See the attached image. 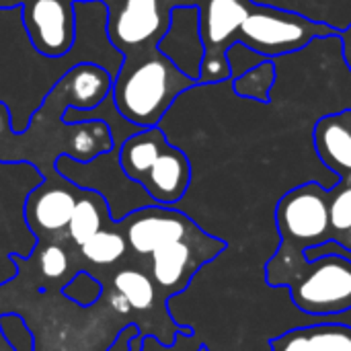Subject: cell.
<instances>
[{"label":"cell","mask_w":351,"mask_h":351,"mask_svg":"<svg viewBox=\"0 0 351 351\" xmlns=\"http://www.w3.org/2000/svg\"><path fill=\"white\" fill-rule=\"evenodd\" d=\"M119 162L154 204L173 206L189 189L191 162L181 148L171 144L160 125L142 128L125 138L119 146Z\"/></svg>","instance_id":"277c9868"},{"label":"cell","mask_w":351,"mask_h":351,"mask_svg":"<svg viewBox=\"0 0 351 351\" xmlns=\"http://www.w3.org/2000/svg\"><path fill=\"white\" fill-rule=\"evenodd\" d=\"M103 208H105V199L97 191L80 189L76 208L68 222V232L78 247H82L90 237H95L101 230Z\"/></svg>","instance_id":"2e32d148"},{"label":"cell","mask_w":351,"mask_h":351,"mask_svg":"<svg viewBox=\"0 0 351 351\" xmlns=\"http://www.w3.org/2000/svg\"><path fill=\"white\" fill-rule=\"evenodd\" d=\"M335 35H339V31L327 23L306 19L292 10L253 2L234 33V43L239 41L263 58H278L304 49L315 39Z\"/></svg>","instance_id":"5b68a950"},{"label":"cell","mask_w":351,"mask_h":351,"mask_svg":"<svg viewBox=\"0 0 351 351\" xmlns=\"http://www.w3.org/2000/svg\"><path fill=\"white\" fill-rule=\"evenodd\" d=\"M80 249L88 261H93L97 265H109V263H115L117 259L123 257V253L128 249V241L119 232L101 228Z\"/></svg>","instance_id":"ffe728a7"},{"label":"cell","mask_w":351,"mask_h":351,"mask_svg":"<svg viewBox=\"0 0 351 351\" xmlns=\"http://www.w3.org/2000/svg\"><path fill=\"white\" fill-rule=\"evenodd\" d=\"M113 88L111 74L93 62L74 64L49 90L66 109H93L99 107Z\"/></svg>","instance_id":"4fadbf2b"},{"label":"cell","mask_w":351,"mask_h":351,"mask_svg":"<svg viewBox=\"0 0 351 351\" xmlns=\"http://www.w3.org/2000/svg\"><path fill=\"white\" fill-rule=\"evenodd\" d=\"M39 267H41V274L49 280L62 278L66 267H68V257H66L64 249L58 245L45 247L41 257H39Z\"/></svg>","instance_id":"44dd1931"},{"label":"cell","mask_w":351,"mask_h":351,"mask_svg":"<svg viewBox=\"0 0 351 351\" xmlns=\"http://www.w3.org/2000/svg\"><path fill=\"white\" fill-rule=\"evenodd\" d=\"M0 4H2V8L4 6H16V4H23V0H0Z\"/></svg>","instance_id":"d4e9b609"},{"label":"cell","mask_w":351,"mask_h":351,"mask_svg":"<svg viewBox=\"0 0 351 351\" xmlns=\"http://www.w3.org/2000/svg\"><path fill=\"white\" fill-rule=\"evenodd\" d=\"M160 2L167 10H171L175 6H199L204 0H160Z\"/></svg>","instance_id":"cb8c5ba5"},{"label":"cell","mask_w":351,"mask_h":351,"mask_svg":"<svg viewBox=\"0 0 351 351\" xmlns=\"http://www.w3.org/2000/svg\"><path fill=\"white\" fill-rule=\"evenodd\" d=\"M74 2H76V0H74ZM103 2H105V4H107V2H109V0H103Z\"/></svg>","instance_id":"4316f807"},{"label":"cell","mask_w":351,"mask_h":351,"mask_svg":"<svg viewBox=\"0 0 351 351\" xmlns=\"http://www.w3.org/2000/svg\"><path fill=\"white\" fill-rule=\"evenodd\" d=\"M197 80L185 76L156 45L142 47L123 56V64L113 78L111 97L117 111L134 125H160L173 103Z\"/></svg>","instance_id":"7a4b0ae2"},{"label":"cell","mask_w":351,"mask_h":351,"mask_svg":"<svg viewBox=\"0 0 351 351\" xmlns=\"http://www.w3.org/2000/svg\"><path fill=\"white\" fill-rule=\"evenodd\" d=\"M339 39H341V49H343V60H346V66H348V70L351 72V23L343 29V31H339V35H337Z\"/></svg>","instance_id":"7402d4cb"},{"label":"cell","mask_w":351,"mask_h":351,"mask_svg":"<svg viewBox=\"0 0 351 351\" xmlns=\"http://www.w3.org/2000/svg\"><path fill=\"white\" fill-rule=\"evenodd\" d=\"M197 351H210V350H208V348H199V350H197Z\"/></svg>","instance_id":"484cf974"},{"label":"cell","mask_w":351,"mask_h":351,"mask_svg":"<svg viewBox=\"0 0 351 351\" xmlns=\"http://www.w3.org/2000/svg\"><path fill=\"white\" fill-rule=\"evenodd\" d=\"M290 298L302 313L331 317L351 308V259L327 253L304 261L288 280Z\"/></svg>","instance_id":"8992f818"},{"label":"cell","mask_w":351,"mask_h":351,"mask_svg":"<svg viewBox=\"0 0 351 351\" xmlns=\"http://www.w3.org/2000/svg\"><path fill=\"white\" fill-rule=\"evenodd\" d=\"M274 80H276L274 62H271V58H265L263 62H259L257 66H253L245 74L237 76L232 80V88L241 97L255 99L259 103H267L269 101V90L274 86Z\"/></svg>","instance_id":"ac0fdd59"},{"label":"cell","mask_w":351,"mask_h":351,"mask_svg":"<svg viewBox=\"0 0 351 351\" xmlns=\"http://www.w3.org/2000/svg\"><path fill=\"white\" fill-rule=\"evenodd\" d=\"M199 228L181 212L167 206H152L138 212L136 218L128 224L125 241L140 255H152L156 249L189 239L197 234Z\"/></svg>","instance_id":"30bf717a"},{"label":"cell","mask_w":351,"mask_h":351,"mask_svg":"<svg viewBox=\"0 0 351 351\" xmlns=\"http://www.w3.org/2000/svg\"><path fill=\"white\" fill-rule=\"evenodd\" d=\"M313 140L321 162L339 181L351 183V109L323 115L315 123Z\"/></svg>","instance_id":"5bb4252c"},{"label":"cell","mask_w":351,"mask_h":351,"mask_svg":"<svg viewBox=\"0 0 351 351\" xmlns=\"http://www.w3.org/2000/svg\"><path fill=\"white\" fill-rule=\"evenodd\" d=\"M107 10V37L123 56L156 45L171 21V10L160 0H115Z\"/></svg>","instance_id":"ba28073f"},{"label":"cell","mask_w":351,"mask_h":351,"mask_svg":"<svg viewBox=\"0 0 351 351\" xmlns=\"http://www.w3.org/2000/svg\"><path fill=\"white\" fill-rule=\"evenodd\" d=\"M115 290L125 296L134 311H150L156 300V288L148 276L134 269H123L115 276Z\"/></svg>","instance_id":"d6986e66"},{"label":"cell","mask_w":351,"mask_h":351,"mask_svg":"<svg viewBox=\"0 0 351 351\" xmlns=\"http://www.w3.org/2000/svg\"><path fill=\"white\" fill-rule=\"evenodd\" d=\"M255 0H204L199 4V33L204 41V62L197 84L230 80L226 49L234 43V33Z\"/></svg>","instance_id":"52a82bcc"},{"label":"cell","mask_w":351,"mask_h":351,"mask_svg":"<svg viewBox=\"0 0 351 351\" xmlns=\"http://www.w3.org/2000/svg\"><path fill=\"white\" fill-rule=\"evenodd\" d=\"M21 10L25 31L39 53L60 58L74 47V0H23Z\"/></svg>","instance_id":"9c48e42d"},{"label":"cell","mask_w":351,"mask_h":351,"mask_svg":"<svg viewBox=\"0 0 351 351\" xmlns=\"http://www.w3.org/2000/svg\"><path fill=\"white\" fill-rule=\"evenodd\" d=\"M329 193V226L331 243L351 255V183L337 181Z\"/></svg>","instance_id":"e0dca14e"},{"label":"cell","mask_w":351,"mask_h":351,"mask_svg":"<svg viewBox=\"0 0 351 351\" xmlns=\"http://www.w3.org/2000/svg\"><path fill=\"white\" fill-rule=\"evenodd\" d=\"M76 41L60 58L39 53L23 25L21 4L0 8V103L10 113L14 134H23L53 84L78 62L103 66L117 76L123 53L107 37V4L103 0H76Z\"/></svg>","instance_id":"6da1fadb"},{"label":"cell","mask_w":351,"mask_h":351,"mask_svg":"<svg viewBox=\"0 0 351 351\" xmlns=\"http://www.w3.org/2000/svg\"><path fill=\"white\" fill-rule=\"evenodd\" d=\"M267 343L271 351H351V327L343 323L296 327Z\"/></svg>","instance_id":"9a60e30c"},{"label":"cell","mask_w":351,"mask_h":351,"mask_svg":"<svg viewBox=\"0 0 351 351\" xmlns=\"http://www.w3.org/2000/svg\"><path fill=\"white\" fill-rule=\"evenodd\" d=\"M156 49L165 58H169L185 76L199 80L206 53L199 33V6L171 8L169 29L158 39Z\"/></svg>","instance_id":"8fae6325"},{"label":"cell","mask_w":351,"mask_h":351,"mask_svg":"<svg viewBox=\"0 0 351 351\" xmlns=\"http://www.w3.org/2000/svg\"><path fill=\"white\" fill-rule=\"evenodd\" d=\"M0 8H2V4H0Z\"/></svg>","instance_id":"83f0119b"},{"label":"cell","mask_w":351,"mask_h":351,"mask_svg":"<svg viewBox=\"0 0 351 351\" xmlns=\"http://www.w3.org/2000/svg\"><path fill=\"white\" fill-rule=\"evenodd\" d=\"M78 189L58 171L45 175V179L27 197L29 218L35 220L39 228L49 232L68 228V222L80 195Z\"/></svg>","instance_id":"7c38bea8"},{"label":"cell","mask_w":351,"mask_h":351,"mask_svg":"<svg viewBox=\"0 0 351 351\" xmlns=\"http://www.w3.org/2000/svg\"><path fill=\"white\" fill-rule=\"evenodd\" d=\"M280 247L265 263V282L271 288H286L292 274L306 261V251L331 243L329 193L317 183H302L284 193L276 206Z\"/></svg>","instance_id":"3957f363"},{"label":"cell","mask_w":351,"mask_h":351,"mask_svg":"<svg viewBox=\"0 0 351 351\" xmlns=\"http://www.w3.org/2000/svg\"><path fill=\"white\" fill-rule=\"evenodd\" d=\"M111 308L115 311V313H121V315H125V313H130L132 311V306H130V302L125 300V296L123 294H119V292H115L113 296H111Z\"/></svg>","instance_id":"603a6c76"}]
</instances>
